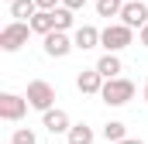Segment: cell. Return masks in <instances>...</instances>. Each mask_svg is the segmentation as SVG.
Listing matches in <instances>:
<instances>
[{"label":"cell","instance_id":"277c9868","mask_svg":"<svg viewBox=\"0 0 148 144\" xmlns=\"http://www.w3.org/2000/svg\"><path fill=\"white\" fill-rule=\"evenodd\" d=\"M28 103H31V110H52V103H55V86L52 82H45V79H31L28 82Z\"/></svg>","mask_w":148,"mask_h":144},{"label":"cell","instance_id":"3957f363","mask_svg":"<svg viewBox=\"0 0 148 144\" xmlns=\"http://www.w3.org/2000/svg\"><path fill=\"white\" fill-rule=\"evenodd\" d=\"M134 41V28H127L124 21L121 24H107L103 31H100V45L107 48V52H121V48H127Z\"/></svg>","mask_w":148,"mask_h":144},{"label":"cell","instance_id":"9c48e42d","mask_svg":"<svg viewBox=\"0 0 148 144\" xmlns=\"http://www.w3.org/2000/svg\"><path fill=\"white\" fill-rule=\"evenodd\" d=\"M41 127L48 130V134H69V113L66 110H59V107H52V110H45L41 113Z\"/></svg>","mask_w":148,"mask_h":144},{"label":"cell","instance_id":"8992f818","mask_svg":"<svg viewBox=\"0 0 148 144\" xmlns=\"http://www.w3.org/2000/svg\"><path fill=\"white\" fill-rule=\"evenodd\" d=\"M41 41H45V55H48V58H66L76 48V41L66 35V31H48Z\"/></svg>","mask_w":148,"mask_h":144},{"label":"cell","instance_id":"ac0fdd59","mask_svg":"<svg viewBox=\"0 0 148 144\" xmlns=\"http://www.w3.org/2000/svg\"><path fill=\"white\" fill-rule=\"evenodd\" d=\"M7 144H38V137H35V130H28V127H17L14 134H10V141Z\"/></svg>","mask_w":148,"mask_h":144},{"label":"cell","instance_id":"cb8c5ba5","mask_svg":"<svg viewBox=\"0 0 148 144\" xmlns=\"http://www.w3.org/2000/svg\"><path fill=\"white\" fill-rule=\"evenodd\" d=\"M7 3H10V0H7Z\"/></svg>","mask_w":148,"mask_h":144},{"label":"cell","instance_id":"44dd1931","mask_svg":"<svg viewBox=\"0 0 148 144\" xmlns=\"http://www.w3.org/2000/svg\"><path fill=\"white\" fill-rule=\"evenodd\" d=\"M117 144H145V141H138V137H124V141H117Z\"/></svg>","mask_w":148,"mask_h":144},{"label":"cell","instance_id":"603a6c76","mask_svg":"<svg viewBox=\"0 0 148 144\" xmlns=\"http://www.w3.org/2000/svg\"><path fill=\"white\" fill-rule=\"evenodd\" d=\"M145 100H148V82H145Z\"/></svg>","mask_w":148,"mask_h":144},{"label":"cell","instance_id":"8fae6325","mask_svg":"<svg viewBox=\"0 0 148 144\" xmlns=\"http://www.w3.org/2000/svg\"><path fill=\"white\" fill-rule=\"evenodd\" d=\"M97 69H100L103 79H114V75H121V72H124V62L117 58V52H103V55L97 58Z\"/></svg>","mask_w":148,"mask_h":144},{"label":"cell","instance_id":"7c38bea8","mask_svg":"<svg viewBox=\"0 0 148 144\" xmlns=\"http://www.w3.org/2000/svg\"><path fill=\"white\" fill-rule=\"evenodd\" d=\"M35 14H38L35 0H10V17L14 21H31Z\"/></svg>","mask_w":148,"mask_h":144},{"label":"cell","instance_id":"2e32d148","mask_svg":"<svg viewBox=\"0 0 148 144\" xmlns=\"http://www.w3.org/2000/svg\"><path fill=\"white\" fill-rule=\"evenodd\" d=\"M103 137H107L110 144H117V141L127 137V127H124L121 120H110V124H103Z\"/></svg>","mask_w":148,"mask_h":144},{"label":"cell","instance_id":"ba28073f","mask_svg":"<svg viewBox=\"0 0 148 144\" xmlns=\"http://www.w3.org/2000/svg\"><path fill=\"white\" fill-rule=\"evenodd\" d=\"M121 21L127 24V28H145L148 24V3H141V0H127L124 3V10H121Z\"/></svg>","mask_w":148,"mask_h":144},{"label":"cell","instance_id":"5bb4252c","mask_svg":"<svg viewBox=\"0 0 148 144\" xmlns=\"http://www.w3.org/2000/svg\"><path fill=\"white\" fill-rule=\"evenodd\" d=\"M66 137H69V144H93V141H97L93 127H86V124H73Z\"/></svg>","mask_w":148,"mask_h":144},{"label":"cell","instance_id":"9a60e30c","mask_svg":"<svg viewBox=\"0 0 148 144\" xmlns=\"http://www.w3.org/2000/svg\"><path fill=\"white\" fill-rule=\"evenodd\" d=\"M124 3H127V0H97V14H100V17H121Z\"/></svg>","mask_w":148,"mask_h":144},{"label":"cell","instance_id":"6da1fadb","mask_svg":"<svg viewBox=\"0 0 148 144\" xmlns=\"http://www.w3.org/2000/svg\"><path fill=\"white\" fill-rule=\"evenodd\" d=\"M100 100L107 107H124L127 100H134V82L124 79V75H114V79H103V89H100Z\"/></svg>","mask_w":148,"mask_h":144},{"label":"cell","instance_id":"e0dca14e","mask_svg":"<svg viewBox=\"0 0 148 144\" xmlns=\"http://www.w3.org/2000/svg\"><path fill=\"white\" fill-rule=\"evenodd\" d=\"M73 14H76V10H69V7H55V10H52L55 31H69V28H73Z\"/></svg>","mask_w":148,"mask_h":144},{"label":"cell","instance_id":"52a82bcc","mask_svg":"<svg viewBox=\"0 0 148 144\" xmlns=\"http://www.w3.org/2000/svg\"><path fill=\"white\" fill-rule=\"evenodd\" d=\"M76 89H79L83 96H100V89H103L100 69H97V65H93V69H83L79 75H76Z\"/></svg>","mask_w":148,"mask_h":144},{"label":"cell","instance_id":"7402d4cb","mask_svg":"<svg viewBox=\"0 0 148 144\" xmlns=\"http://www.w3.org/2000/svg\"><path fill=\"white\" fill-rule=\"evenodd\" d=\"M141 45H145V48H148V24H145V28H141Z\"/></svg>","mask_w":148,"mask_h":144},{"label":"cell","instance_id":"ffe728a7","mask_svg":"<svg viewBox=\"0 0 148 144\" xmlns=\"http://www.w3.org/2000/svg\"><path fill=\"white\" fill-rule=\"evenodd\" d=\"M62 7H69V10H83L86 0H62Z\"/></svg>","mask_w":148,"mask_h":144},{"label":"cell","instance_id":"4fadbf2b","mask_svg":"<svg viewBox=\"0 0 148 144\" xmlns=\"http://www.w3.org/2000/svg\"><path fill=\"white\" fill-rule=\"evenodd\" d=\"M31 31L35 35H48V31H55V17H52V10H38L35 17H31Z\"/></svg>","mask_w":148,"mask_h":144},{"label":"cell","instance_id":"d6986e66","mask_svg":"<svg viewBox=\"0 0 148 144\" xmlns=\"http://www.w3.org/2000/svg\"><path fill=\"white\" fill-rule=\"evenodd\" d=\"M35 3H38V10H55L62 0H35Z\"/></svg>","mask_w":148,"mask_h":144},{"label":"cell","instance_id":"30bf717a","mask_svg":"<svg viewBox=\"0 0 148 144\" xmlns=\"http://www.w3.org/2000/svg\"><path fill=\"white\" fill-rule=\"evenodd\" d=\"M73 41H76V48H79V52H90V48H97V45H100V31H97L93 24H83V28H76Z\"/></svg>","mask_w":148,"mask_h":144},{"label":"cell","instance_id":"5b68a950","mask_svg":"<svg viewBox=\"0 0 148 144\" xmlns=\"http://www.w3.org/2000/svg\"><path fill=\"white\" fill-rule=\"evenodd\" d=\"M28 96H17V93H0V120L7 124H17L24 113H28Z\"/></svg>","mask_w":148,"mask_h":144},{"label":"cell","instance_id":"7a4b0ae2","mask_svg":"<svg viewBox=\"0 0 148 144\" xmlns=\"http://www.w3.org/2000/svg\"><path fill=\"white\" fill-rule=\"evenodd\" d=\"M28 35H35L31 31V21H10L0 31V48L3 52H17L21 45H28Z\"/></svg>","mask_w":148,"mask_h":144}]
</instances>
